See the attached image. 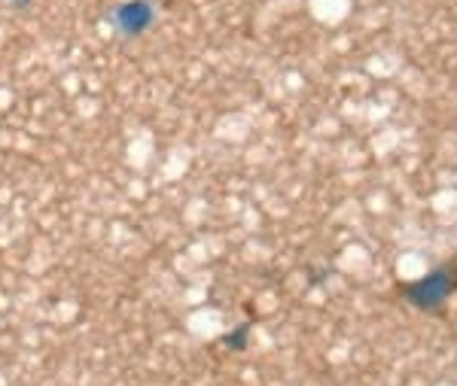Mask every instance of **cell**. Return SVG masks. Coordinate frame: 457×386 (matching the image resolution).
Segmentation results:
<instances>
[{"label": "cell", "instance_id": "6da1fadb", "mask_svg": "<svg viewBox=\"0 0 457 386\" xmlns=\"http://www.w3.org/2000/svg\"><path fill=\"white\" fill-rule=\"evenodd\" d=\"M400 295L418 310H439L457 292V262H445L439 268L427 271L424 277L400 283Z\"/></svg>", "mask_w": 457, "mask_h": 386}, {"label": "cell", "instance_id": "7a4b0ae2", "mask_svg": "<svg viewBox=\"0 0 457 386\" xmlns=\"http://www.w3.org/2000/svg\"><path fill=\"white\" fill-rule=\"evenodd\" d=\"M116 31L125 37H141L146 28L156 21V10H153L150 0H122L113 10Z\"/></svg>", "mask_w": 457, "mask_h": 386}, {"label": "cell", "instance_id": "3957f363", "mask_svg": "<svg viewBox=\"0 0 457 386\" xmlns=\"http://www.w3.org/2000/svg\"><path fill=\"white\" fill-rule=\"evenodd\" d=\"M247 332H250V325H241V329L235 332V335H228V338H226V344H228V347H245V344H247V341H245V338H247Z\"/></svg>", "mask_w": 457, "mask_h": 386}]
</instances>
